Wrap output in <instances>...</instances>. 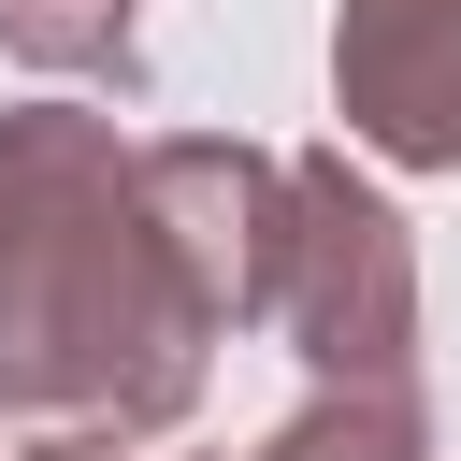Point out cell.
Masks as SVG:
<instances>
[{
	"label": "cell",
	"instance_id": "cell-2",
	"mask_svg": "<svg viewBox=\"0 0 461 461\" xmlns=\"http://www.w3.org/2000/svg\"><path fill=\"white\" fill-rule=\"evenodd\" d=\"M317 389H418V245L389 187L346 144L288 158V230H274V317Z\"/></svg>",
	"mask_w": 461,
	"mask_h": 461
},
{
	"label": "cell",
	"instance_id": "cell-3",
	"mask_svg": "<svg viewBox=\"0 0 461 461\" xmlns=\"http://www.w3.org/2000/svg\"><path fill=\"white\" fill-rule=\"evenodd\" d=\"M331 115L389 173H461V0H346L331 14Z\"/></svg>",
	"mask_w": 461,
	"mask_h": 461
},
{
	"label": "cell",
	"instance_id": "cell-4",
	"mask_svg": "<svg viewBox=\"0 0 461 461\" xmlns=\"http://www.w3.org/2000/svg\"><path fill=\"white\" fill-rule=\"evenodd\" d=\"M144 187L216 303V331H259L274 317V230H288V158L274 144H230V130H158L144 144Z\"/></svg>",
	"mask_w": 461,
	"mask_h": 461
},
{
	"label": "cell",
	"instance_id": "cell-5",
	"mask_svg": "<svg viewBox=\"0 0 461 461\" xmlns=\"http://www.w3.org/2000/svg\"><path fill=\"white\" fill-rule=\"evenodd\" d=\"M245 461H432V418L418 389H303Z\"/></svg>",
	"mask_w": 461,
	"mask_h": 461
},
{
	"label": "cell",
	"instance_id": "cell-6",
	"mask_svg": "<svg viewBox=\"0 0 461 461\" xmlns=\"http://www.w3.org/2000/svg\"><path fill=\"white\" fill-rule=\"evenodd\" d=\"M0 43L29 72H144V0H0Z\"/></svg>",
	"mask_w": 461,
	"mask_h": 461
},
{
	"label": "cell",
	"instance_id": "cell-1",
	"mask_svg": "<svg viewBox=\"0 0 461 461\" xmlns=\"http://www.w3.org/2000/svg\"><path fill=\"white\" fill-rule=\"evenodd\" d=\"M216 303L144 187V144L72 101L0 115V418L158 447L216 375Z\"/></svg>",
	"mask_w": 461,
	"mask_h": 461
}]
</instances>
